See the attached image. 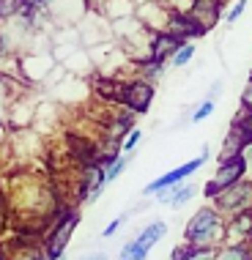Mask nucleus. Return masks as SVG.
<instances>
[{
	"instance_id": "nucleus-9",
	"label": "nucleus",
	"mask_w": 252,
	"mask_h": 260,
	"mask_svg": "<svg viewBox=\"0 0 252 260\" xmlns=\"http://www.w3.org/2000/svg\"><path fill=\"white\" fill-rule=\"evenodd\" d=\"M198 192H200L198 184L184 181V184H176V186H170V189H162L159 194H153V200L162 203V206H170L173 211H178V208H184L186 203H192V198H195Z\"/></svg>"
},
{
	"instance_id": "nucleus-30",
	"label": "nucleus",
	"mask_w": 252,
	"mask_h": 260,
	"mask_svg": "<svg viewBox=\"0 0 252 260\" xmlns=\"http://www.w3.org/2000/svg\"><path fill=\"white\" fill-rule=\"evenodd\" d=\"M244 159H247V178H252V143L249 145H244Z\"/></svg>"
},
{
	"instance_id": "nucleus-12",
	"label": "nucleus",
	"mask_w": 252,
	"mask_h": 260,
	"mask_svg": "<svg viewBox=\"0 0 252 260\" xmlns=\"http://www.w3.org/2000/svg\"><path fill=\"white\" fill-rule=\"evenodd\" d=\"M167 230H170V228H167V222H162V219H153V222H148V224H145V228L143 230H140V233L135 236V241L140 244V247H145V249H153V247H156V244L159 241H162V238L167 236Z\"/></svg>"
},
{
	"instance_id": "nucleus-6",
	"label": "nucleus",
	"mask_w": 252,
	"mask_h": 260,
	"mask_svg": "<svg viewBox=\"0 0 252 260\" xmlns=\"http://www.w3.org/2000/svg\"><path fill=\"white\" fill-rule=\"evenodd\" d=\"M153 93H156V85H151V82L140 80V77L126 80L121 88V107L129 110L132 115H145L153 104Z\"/></svg>"
},
{
	"instance_id": "nucleus-34",
	"label": "nucleus",
	"mask_w": 252,
	"mask_h": 260,
	"mask_svg": "<svg viewBox=\"0 0 252 260\" xmlns=\"http://www.w3.org/2000/svg\"><path fill=\"white\" fill-rule=\"evenodd\" d=\"M247 247H249V244H247ZM247 260H252V247H249V252H247Z\"/></svg>"
},
{
	"instance_id": "nucleus-4",
	"label": "nucleus",
	"mask_w": 252,
	"mask_h": 260,
	"mask_svg": "<svg viewBox=\"0 0 252 260\" xmlns=\"http://www.w3.org/2000/svg\"><path fill=\"white\" fill-rule=\"evenodd\" d=\"M247 159H244V153L241 156H233V159H228V161H216V170L211 175V181H206V186H203V194H206V200L211 203L219 192H225L228 186H233V184H239V181L247 178Z\"/></svg>"
},
{
	"instance_id": "nucleus-13",
	"label": "nucleus",
	"mask_w": 252,
	"mask_h": 260,
	"mask_svg": "<svg viewBox=\"0 0 252 260\" xmlns=\"http://www.w3.org/2000/svg\"><path fill=\"white\" fill-rule=\"evenodd\" d=\"M244 145H247V143H244L241 132L236 129V126H230V132L225 135V143H222V151H219V156H216V161H228L233 156H241Z\"/></svg>"
},
{
	"instance_id": "nucleus-31",
	"label": "nucleus",
	"mask_w": 252,
	"mask_h": 260,
	"mask_svg": "<svg viewBox=\"0 0 252 260\" xmlns=\"http://www.w3.org/2000/svg\"><path fill=\"white\" fill-rule=\"evenodd\" d=\"M80 260H110V255H107V252H90V255L80 257Z\"/></svg>"
},
{
	"instance_id": "nucleus-18",
	"label": "nucleus",
	"mask_w": 252,
	"mask_h": 260,
	"mask_svg": "<svg viewBox=\"0 0 252 260\" xmlns=\"http://www.w3.org/2000/svg\"><path fill=\"white\" fill-rule=\"evenodd\" d=\"M11 260H47L44 247H33V244H17L11 252Z\"/></svg>"
},
{
	"instance_id": "nucleus-7",
	"label": "nucleus",
	"mask_w": 252,
	"mask_h": 260,
	"mask_svg": "<svg viewBox=\"0 0 252 260\" xmlns=\"http://www.w3.org/2000/svg\"><path fill=\"white\" fill-rule=\"evenodd\" d=\"M206 161H208V159L195 156V159L184 161V165H178V167H173V170L162 173L159 178H153L151 184H145V189H143V198H153V194H159L162 189H170V186H176V184H184V181L192 178V175L198 173L200 167L206 165Z\"/></svg>"
},
{
	"instance_id": "nucleus-25",
	"label": "nucleus",
	"mask_w": 252,
	"mask_h": 260,
	"mask_svg": "<svg viewBox=\"0 0 252 260\" xmlns=\"http://www.w3.org/2000/svg\"><path fill=\"white\" fill-rule=\"evenodd\" d=\"M140 140H143V132L135 129L129 137L121 143V153H126V156H135V151H137V145H140Z\"/></svg>"
},
{
	"instance_id": "nucleus-35",
	"label": "nucleus",
	"mask_w": 252,
	"mask_h": 260,
	"mask_svg": "<svg viewBox=\"0 0 252 260\" xmlns=\"http://www.w3.org/2000/svg\"><path fill=\"white\" fill-rule=\"evenodd\" d=\"M247 244H249V247H252V236H249V241H247Z\"/></svg>"
},
{
	"instance_id": "nucleus-32",
	"label": "nucleus",
	"mask_w": 252,
	"mask_h": 260,
	"mask_svg": "<svg viewBox=\"0 0 252 260\" xmlns=\"http://www.w3.org/2000/svg\"><path fill=\"white\" fill-rule=\"evenodd\" d=\"M219 93H222V82L216 80L214 85H211V90H208V99H214V102H216V96H219Z\"/></svg>"
},
{
	"instance_id": "nucleus-22",
	"label": "nucleus",
	"mask_w": 252,
	"mask_h": 260,
	"mask_svg": "<svg viewBox=\"0 0 252 260\" xmlns=\"http://www.w3.org/2000/svg\"><path fill=\"white\" fill-rule=\"evenodd\" d=\"M129 161H132V156H126V153H121L113 165L107 167V184H113V181H118L121 175L126 173V167H129Z\"/></svg>"
},
{
	"instance_id": "nucleus-16",
	"label": "nucleus",
	"mask_w": 252,
	"mask_h": 260,
	"mask_svg": "<svg viewBox=\"0 0 252 260\" xmlns=\"http://www.w3.org/2000/svg\"><path fill=\"white\" fill-rule=\"evenodd\" d=\"M247 244H225L214 252V260H247Z\"/></svg>"
},
{
	"instance_id": "nucleus-36",
	"label": "nucleus",
	"mask_w": 252,
	"mask_h": 260,
	"mask_svg": "<svg viewBox=\"0 0 252 260\" xmlns=\"http://www.w3.org/2000/svg\"><path fill=\"white\" fill-rule=\"evenodd\" d=\"M58 260H66V255H63V257H58Z\"/></svg>"
},
{
	"instance_id": "nucleus-1",
	"label": "nucleus",
	"mask_w": 252,
	"mask_h": 260,
	"mask_svg": "<svg viewBox=\"0 0 252 260\" xmlns=\"http://www.w3.org/2000/svg\"><path fill=\"white\" fill-rule=\"evenodd\" d=\"M184 244L186 247L219 249L228 244V219L216 211L211 203L198 208L189 222L184 224Z\"/></svg>"
},
{
	"instance_id": "nucleus-3",
	"label": "nucleus",
	"mask_w": 252,
	"mask_h": 260,
	"mask_svg": "<svg viewBox=\"0 0 252 260\" xmlns=\"http://www.w3.org/2000/svg\"><path fill=\"white\" fill-rule=\"evenodd\" d=\"M211 206L219 211L228 222L236 219V216H241V214H247V211H252V178H244L239 184L228 186L225 192H219L211 200Z\"/></svg>"
},
{
	"instance_id": "nucleus-2",
	"label": "nucleus",
	"mask_w": 252,
	"mask_h": 260,
	"mask_svg": "<svg viewBox=\"0 0 252 260\" xmlns=\"http://www.w3.org/2000/svg\"><path fill=\"white\" fill-rule=\"evenodd\" d=\"M77 224H80V211H77V206H60L55 211L52 228L44 236V241H41L47 260H58L66 255V247L72 241V233L77 230Z\"/></svg>"
},
{
	"instance_id": "nucleus-14",
	"label": "nucleus",
	"mask_w": 252,
	"mask_h": 260,
	"mask_svg": "<svg viewBox=\"0 0 252 260\" xmlns=\"http://www.w3.org/2000/svg\"><path fill=\"white\" fill-rule=\"evenodd\" d=\"M214 252H216V249L186 247V244H181V247H176V249H173L170 260H214Z\"/></svg>"
},
{
	"instance_id": "nucleus-21",
	"label": "nucleus",
	"mask_w": 252,
	"mask_h": 260,
	"mask_svg": "<svg viewBox=\"0 0 252 260\" xmlns=\"http://www.w3.org/2000/svg\"><path fill=\"white\" fill-rule=\"evenodd\" d=\"M214 110H216V102H214V99H208V96H206V99H203V102H198V107L192 110V115H189V121H192V123H200V121H206V118L211 115Z\"/></svg>"
},
{
	"instance_id": "nucleus-15",
	"label": "nucleus",
	"mask_w": 252,
	"mask_h": 260,
	"mask_svg": "<svg viewBox=\"0 0 252 260\" xmlns=\"http://www.w3.org/2000/svg\"><path fill=\"white\" fill-rule=\"evenodd\" d=\"M11 77H6L0 72V126L9 118V110H11V102H14V93H11Z\"/></svg>"
},
{
	"instance_id": "nucleus-19",
	"label": "nucleus",
	"mask_w": 252,
	"mask_h": 260,
	"mask_svg": "<svg viewBox=\"0 0 252 260\" xmlns=\"http://www.w3.org/2000/svg\"><path fill=\"white\" fill-rule=\"evenodd\" d=\"M195 52H198L195 41H186V44H181V50L173 55V60H170V69H184V66H189V63L195 60Z\"/></svg>"
},
{
	"instance_id": "nucleus-29",
	"label": "nucleus",
	"mask_w": 252,
	"mask_h": 260,
	"mask_svg": "<svg viewBox=\"0 0 252 260\" xmlns=\"http://www.w3.org/2000/svg\"><path fill=\"white\" fill-rule=\"evenodd\" d=\"M241 110L252 112V77L247 80V85H244V90H241Z\"/></svg>"
},
{
	"instance_id": "nucleus-5",
	"label": "nucleus",
	"mask_w": 252,
	"mask_h": 260,
	"mask_svg": "<svg viewBox=\"0 0 252 260\" xmlns=\"http://www.w3.org/2000/svg\"><path fill=\"white\" fill-rule=\"evenodd\" d=\"M104 189H107V167L99 165V161L82 165L80 184H77V203H82V206H93V203L104 194Z\"/></svg>"
},
{
	"instance_id": "nucleus-37",
	"label": "nucleus",
	"mask_w": 252,
	"mask_h": 260,
	"mask_svg": "<svg viewBox=\"0 0 252 260\" xmlns=\"http://www.w3.org/2000/svg\"><path fill=\"white\" fill-rule=\"evenodd\" d=\"M249 77H252V72H249Z\"/></svg>"
},
{
	"instance_id": "nucleus-33",
	"label": "nucleus",
	"mask_w": 252,
	"mask_h": 260,
	"mask_svg": "<svg viewBox=\"0 0 252 260\" xmlns=\"http://www.w3.org/2000/svg\"><path fill=\"white\" fill-rule=\"evenodd\" d=\"M0 260H11V255H9L6 249H0Z\"/></svg>"
},
{
	"instance_id": "nucleus-17",
	"label": "nucleus",
	"mask_w": 252,
	"mask_h": 260,
	"mask_svg": "<svg viewBox=\"0 0 252 260\" xmlns=\"http://www.w3.org/2000/svg\"><path fill=\"white\" fill-rule=\"evenodd\" d=\"M148 255H151L148 249L140 247L135 238H129V241L121 247V252H118V260H148Z\"/></svg>"
},
{
	"instance_id": "nucleus-10",
	"label": "nucleus",
	"mask_w": 252,
	"mask_h": 260,
	"mask_svg": "<svg viewBox=\"0 0 252 260\" xmlns=\"http://www.w3.org/2000/svg\"><path fill=\"white\" fill-rule=\"evenodd\" d=\"M167 36H173V39H178V41H184L186 44V39H195V36H200V25L195 22L189 14H181V11H170V19H167V25H165V30Z\"/></svg>"
},
{
	"instance_id": "nucleus-28",
	"label": "nucleus",
	"mask_w": 252,
	"mask_h": 260,
	"mask_svg": "<svg viewBox=\"0 0 252 260\" xmlns=\"http://www.w3.org/2000/svg\"><path fill=\"white\" fill-rule=\"evenodd\" d=\"M126 219H129V216H126V214H123V216H115V219H113V222L107 224V228L102 230V238H113V236L118 233V230H121L123 224H126Z\"/></svg>"
},
{
	"instance_id": "nucleus-24",
	"label": "nucleus",
	"mask_w": 252,
	"mask_h": 260,
	"mask_svg": "<svg viewBox=\"0 0 252 260\" xmlns=\"http://www.w3.org/2000/svg\"><path fill=\"white\" fill-rule=\"evenodd\" d=\"M19 14V0H0V27Z\"/></svg>"
},
{
	"instance_id": "nucleus-23",
	"label": "nucleus",
	"mask_w": 252,
	"mask_h": 260,
	"mask_svg": "<svg viewBox=\"0 0 252 260\" xmlns=\"http://www.w3.org/2000/svg\"><path fill=\"white\" fill-rule=\"evenodd\" d=\"M244 11H247V0H233V3L228 6V11L222 14V19H225V25H236Z\"/></svg>"
},
{
	"instance_id": "nucleus-27",
	"label": "nucleus",
	"mask_w": 252,
	"mask_h": 260,
	"mask_svg": "<svg viewBox=\"0 0 252 260\" xmlns=\"http://www.w3.org/2000/svg\"><path fill=\"white\" fill-rule=\"evenodd\" d=\"M52 0H19V9H30V11H41V14H50Z\"/></svg>"
},
{
	"instance_id": "nucleus-26",
	"label": "nucleus",
	"mask_w": 252,
	"mask_h": 260,
	"mask_svg": "<svg viewBox=\"0 0 252 260\" xmlns=\"http://www.w3.org/2000/svg\"><path fill=\"white\" fill-rule=\"evenodd\" d=\"M11 55H14V47H11L9 36H6V30L0 27V69H3V63H6V60H14Z\"/></svg>"
},
{
	"instance_id": "nucleus-11",
	"label": "nucleus",
	"mask_w": 252,
	"mask_h": 260,
	"mask_svg": "<svg viewBox=\"0 0 252 260\" xmlns=\"http://www.w3.org/2000/svg\"><path fill=\"white\" fill-rule=\"evenodd\" d=\"M181 44H184V41L167 36V33H153V39H151V50H148V60L162 63V66H170L173 55L181 50Z\"/></svg>"
},
{
	"instance_id": "nucleus-20",
	"label": "nucleus",
	"mask_w": 252,
	"mask_h": 260,
	"mask_svg": "<svg viewBox=\"0 0 252 260\" xmlns=\"http://www.w3.org/2000/svg\"><path fill=\"white\" fill-rule=\"evenodd\" d=\"M230 126H236V129L241 132V137H244V143H247V145L252 143V112L249 110H241L239 115L233 118V123H230Z\"/></svg>"
},
{
	"instance_id": "nucleus-8",
	"label": "nucleus",
	"mask_w": 252,
	"mask_h": 260,
	"mask_svg": "<svg viewBox=\"0 0 252 260\" xmlns=\"http://www.w3.org/2000/svg\"><path fill=\"white\" fill-rule=\"evenodd\" d=\"M135 17L148 27L151 33H162L167 19H170V6L165 0H137Z\"/></svg>"
}]
</instances>
